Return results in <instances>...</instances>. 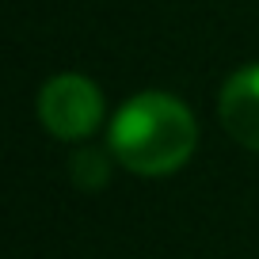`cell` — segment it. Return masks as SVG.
<instances>
[{
  "mask_svg": "<svg viewBox=\"0 0 259 259\" xmlns=\"http://www.w3.org/2000/svg\"><path fill=\"white\" fill-rule=\"evenodd\" d=\"M69 176H73V183L84 187V191H99V187L111 179V160H107V153H99V149H80V153H73Z\"/></svg>",
  "mask_w": 259,
  "mask_h": 259,
  "instance_id": "cell-4",
  "label": "cell"
},
{
  "mask_svg": "<svg viewBox=\"0 0 259 259\" xmlns=\"http://www.w3.org/2000/svg\"><path fill=\"white\" fill-rule=\"evenodd\" d=\"M38 118L42 126L61 141H80L96 134L103 122V96L80 73H61L42 84L38 92Z\"/></svg>",
  "mask_w": 259,
  "mask_h": 259,
  "instance_id": "cell-2",
  "label": "cell"
},
{
  "mask_svg": "<svg viewBox=\"0 0 259 259\" xmlns=\"http://www.w3.org/2000/svg\"><path fill=\"white\" fill-rule=\"evenodd\" d=\"M218 114L225 134L236 145L259 153V65H244L225 80L218 99Z\"/></svg>",
  "mask_w": 259,
  "mask_h": 259,
  "instance_id": "cell-3",
  "label": "cell"
},
{
  "mask_svg": "<svg viewBox=\"0 0 259 259\" xmlns=\"http://www.w3.org/2000/svg\"><path fill=\"white\" fill-rule=\"evenodd\" d=\"M198 145V126L183 99L168 92H138L111 118L107 149L134 176H168L183 168Z\"/></svg>",
  "mask_w": 259,
  "mask_h": 259,
  "instance_id": "cell-1",
  "label": "cell"
}]
</instances>
